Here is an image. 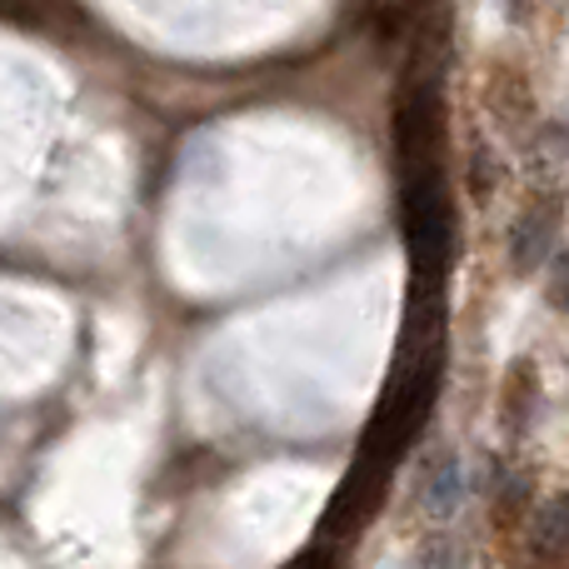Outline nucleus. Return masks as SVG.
I'll return each instance as SVG.
<instances>
[{
  "mask_svg": "<svg viewBox=\"0 0 569 569\" xmlns=\"http://www.w3.org/2000/svg\"><path fill=\"white\" fill-rule=\"evenodd\" d=\"M400 216H405V246H410V266L420 280H440L450 266V200H445L440 170L435 160L405 166V190H400Z\"/></svg>",
  "mask_w": 569,
  "mask_h": 569,
  "instance_id": "f257e3e1",
  "label": "nucleus"
},
{
  "mask_svg": "<svg viewBox=\"0 0 569 569\" xmlns=\"http://www.w3.org/2000/svg\"><path fill=\"white\" fill-rule=\"evenodd\" d=\"M525 176H530L535 190H550V196L569 190V130L565 126L540 130V140L525 156Z\"/></svg>",
  "mask_w": 569,
  "mask_h": 569,
  "instance_id": "f03ea898",
  "label": "nucleus"
},
{
  "mask_svg": "<svg viewBox=\"0 0 569 569\" xmlns=\"http://www.w3.org/2000/svg\"><path fill=\"white\" fill-rule=\"evenodd\" d=\"M555 246V210H525L520 226H515L510 236V260L520 276H530V270L545 266V256H550Z\"/></svg>",
  "mask_w": 569,
  "mask_h": 569,
  "instance_id": "7ed1b4c3",
  "label": "nucleus"
},
{
  "mask_svg": "<svg viewBox=\"0 0 569 569\" xmlns=\"http://www.w3.org/2000/svg\"><path fill=\"white\" fill-rule=\"evenodd\" d=\"M530 545L540 560H569V495H555V500L535 515Z\"/></svg>",
  "mask_w": 569,
  "mask_h": 569,
  "instance_id": "20e7f679",
  "label": "nucleus"
},
{
  "mask_svg": "<svg viewBox=\"0 0 569 569\" xmlns=\"http://www.w3.org/2000/svg\"><path fill=\"white\" fill-rule=\"evenodd\" d=\"M455 505H460V465L440 460L430 470V480H425V510H430L435 520H445Z\"/></svg>",
  "mask_w": 569,
  "mask_h": 569,
  "instance_id": "39448f33",
  "label": "nucleus"
},
{
  "mask_svg": "<svg viewBox=\"0 0 569 569\" xmlns=\"http://www.w3.org/2000/svg\"><path fill=\"white\" fill-rule=\"evenodd\" d=\"M415 569H455V555L445 550V545H430V550H420Z\"/></svg>",
  "mask_w": 569,
  "mask_h": 569,
  "instance_id": "423d86ee",
  "label": "nucleus"
},
{
  "mask_svg": "<svg viewBox=\"0 0 569 569\" xmlns=\"http://www.w3.org/2000/svg\"><path fill=\"white\" fill-rule=\"evenodd\" d=\"M550 290H555V300L569 310V250L560 256V266H555V276H550Z\"/></svg>",
  "mask_w": 569,
  "mask_h": 569,
  "instance_id": "0eeeda50",
  "label": "nucleus"
}]
</instances>
